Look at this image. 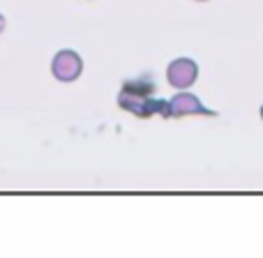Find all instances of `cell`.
<instances>
[{
	"label": "cell",
	"instance_id": "obj_3",
	"mask_svg": "<svg viewBox=\"0 0 263 258\" xmlns=\"http://www.w3.org/2000/svg\"><path fill=\"white\" fill-rule=\"evenodd\" d=\"M168 113H171V118H187V115L215 118V115H217L213 109H205L203 102L187 90H180L178 95H173L171 100H168Z\"/></svg>",
	"mask_w": 263,
	"mask_h": 258
},
{
	"label": "cell",
	"instance_id": "obj_6",
	"mask_svg": "<svg viewBox=\"0 0 263 258\" xmlns=\"http://www.w3.org/2000/svg\"><path fill=\"white\" fill-rule=\"evenodd\" d=\"M196 3H205V0H196Z\"/></svg>",
	"mask_w": 263,
	"mask_h": 258
},
{
	"label": "cell",
	"instance_id": "obj_5",
	"mask_svg": "<svg viewBox=\"0 0 263 258\" xmlns=\"http://www.w3.org/2000/svg\"><path fill=\"white\" fill-rule=\"evenodd\" d=\"M3 30H5V16L0 14V32H3Z\"/></svg>",
	"mask_w": 263,
	"mask_h": 258
},
{
	"label": "cell",
	"instance_id": "obj_2",
	"mask_svg": "<svg viewBox=\"0 0 263 258\" xmlns=\"http://www.w3.org/2000/svg\"><path fill=\"white\" fill-rule=\"evenodd\" d=\"M51 72L58 81L63 83H72L81 76L83 72V60L77 51L72 49H63L53 55V63H51Z\"/></svg>",
	"mask_w": 263,
	"mask_h": 258
},
{
	"label": "cell",
	"instance_id": "obj_4",
	"mask_svg": "<svg viewBox=\"0 0 263 258\" xmlns=\"http://www.w3.org/2000/svg\"><path fill=\"white\" fill-rule=\"evenodd\" d=\"M199 78V65L192 58H176L166 67V81L176 90H187Z\"/></svg>",
	"mask_w": 263,
	"mask_h": 258
},
{
	"label": "cell",
	"instance_id": "obj_1",
	"mask_svg": "<svg viewBox=\"0 0 263 258\" xmlns=\"http://www.w3.org/2000/svg\"><path fill=\"white\" fill-rule=\"evenodd\" d=\"M157 86L150 78H134L123 86L118 95V106L129 113H134L136 118H150V115H162V118H171L168 113V102L157 100L155 97Z\"/></svg>",
	"mask_w": 263,
	"mask_h": 258
}]
</instances>
